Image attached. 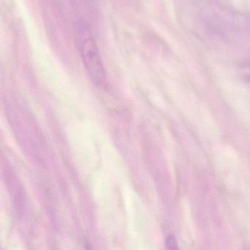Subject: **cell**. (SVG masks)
<instances>
[{"mask_svg": "<svg viewBox=\"0 0 250 250\" xmlns=\"http://www.w3.org/2000/svg\"><path fill=\"white\" fill-rule=\"evenodd\" d=\"M76 40L84 66L90 79L95 86L105 87L107 84V75L91 31L82 25L79 26L76 32Z\"/></svg>", "mask_w": 250, "mask_h": 250, "instance_id": "6da1fadb", "label": "cell"}, {"mask_svg": "<svg viewBox=\"0 0 250 250\" xmlns=\"http://www.w3.org/2000/svg\"><path fill=\"white\" fill-rule=\"evenodd\" d=\"M166 249L167 250H179L177 241L173 235H169L166 239Z\"/></svg>", "mask_w": 250, "mask_h": 250, "instance_id": "7a4b0ae2", "label": "cell"}]
</instances>
